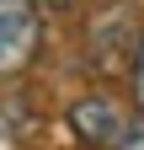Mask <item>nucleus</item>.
<instances>
[{
	"label": "nucleus",
	"instance_id": "423d86ee",
	"mask_svg": "<svg viewBox=\"0 0 144 150\" xmlns=\"http://www.w3.org/2000/svg\"><path fill=\"white\" fill-rule=\"evenodd\" d=\"M38 6H48V11H69L75 0H38Z\"/></svg>",
	"mask_w": 144,
	"mask_h": 150
},
{
	"label": "nucleus",
	"instance_id": "20e7f679",
	"mask_svg": "<svg viewBox=\"0 0 144 150\" xmlns=\"http://www.w3.org/2000/svg\"><path fill=\"white\" fill-rule=\"evenodd\" d=\"M134 102L144 112V32H139V54H134Z\"/></svg>",
	"mask_w": 144,
	"mask_h": 150
},
{
	"label": "nucleus",
	"instance_id": "f257e3e1",
	"mask_svg": "<svg viewBox=\"0 0 144 150\" xmlns=\"http://www.w3.org/2000/svg\"><path fill=\"white\" fill-rule=\"evenodd\" d=\"M139 32L144 22L134 16L128 0H112L107 11L91 16V32H85V54H91V70L101 75H117V70H134V54H139Z\"/></svg>",
	"mask_w": 144,
	"mask_h": 150
},
{
	"label": "nucleus",
	"instance_id": "39448f33",
	"mask_svg": "<svg viewBox=\"0 0 144 150\" xmlns=\"http://www.w3.org/2000/svg\"><path fill=\"white\" fill-rule=\"evenodd\" d=\"M123 150H144V112L128 123V134H123Z\"/></svg>",
	"mask_w": 144,
	"mask_h": 150
},
{
	"label": "nucleus",
	"instance_id": "7ed1b4c3",
	"mask_svg": "<svg viewBox=\"0 0 144 150\" xmlns=\"http://www.w3.org/2000/svg\"><path fill=\"white\" fill-rule=\"evenodd\" d=\"M64 123H69V134H75L85 150H123V134H128L134 112H123L117 97H107V91H91V97L69 102Z\"/></svg>",
	"mask_w": 144,
	"mask_h": 150
},
{
	"label": "nucleus",
	"instance_id": "f03ea898",
	"mask_svg": "<svg viewBox=\"0 0 144 150\" xmlns=\"http://www.w3.org/2000/svg\"><path fill=\"white\" fill-rule=\"evenodd\" d=\"M43 48V6L38 0H0V81H16Z\"/></svg>",
	"mask_w": 144,
	"mask_h": 150
}]
</instances>
